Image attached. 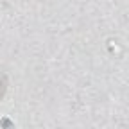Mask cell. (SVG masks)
Masks as SVG:
<instances>
[{
	"mask_svg": "<svg viewBox=\"0 0 129 129\" xmlns=\"http://www.w3.org/2000/svg\"><path fill=\"white\" fill-rule=\"evenodd\" d=\"M6 86H7V77H6V75H0V97L4 95Z\"/></svg>",
	"mask_w": 129,
	"mask_h": 129,
	"instance_id": "6da1fadb",
	"label": "cell"
}]
</instances>
